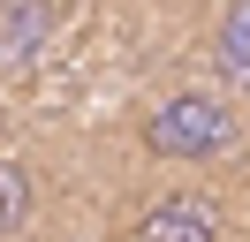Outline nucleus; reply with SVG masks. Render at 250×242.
<instances>
[{"instance_id":"nucleus-5","label":"nucleus","mask_w":250,"mask_h":242,"mask_svg":"<svg viewBox=\"0 0 250 242\" xmlns=\"http://www.w3.org/2000/svg\"><path fill=\"white\" fill-rule=\"evenodd\" d=\"M212 45H220V60H228V76H243V83H250V0H228V8H220Z\"/></svg>"},{"instance_id":"nucleus-1","label":"nucleus","mask_w":250,"mask_h":242,"mask_svg":"<svg viewBox=\"0 0 250 242\" xmlns=\"http://www.w3.org/2000/svg\"><path fill=\"white\" fill-rule=\"evenodd\" d=\"M137 136H144V151L167 159V166H220V159H235V151L250 144L243 114H235L220 91H197V83L159 91V99L144 106Z\"/></svg>"},{"instance_id":"nucleus-4","label":"nucleus","mask_w":250,"mask_h":242,"mask_svg":"<svg viewBox=\"0 0 250 242\" xmlns=\"http://www.w3.org/2000/svg\"><path fill=\"white\" fill-rule=\"evenodd\" d=\"M31 204H38V174H31L23 159H8V151H0V242H8V235H23Z\"/></svg>"},{"instance_id":"nucleus-2","label":"nucleus","mask_w":250,"mask_h":242,"mask_svg":"<svg viewBox=\"0 0 250 242\" xmlns=\"http://www.w3.org/2000/svg\"><path fill=\"white\" fill-rule=\"evenodd\" d=\"M137 242H220V212H212V197L174 189L137 220Z\"/></svg>"},{"instance_id":"nucleus-3","label":"nucleus","mask_w":250,"mask_h":242,"mask_svg":"<svg viewBox=\"0 0 250 242\" xmlns=\"http://www.w3.org/2000/svg\"><path fill=\"white\" fill-rule=\"evenodd\" d=\"M46 0H0V68H31L38 53H46Z\"/></svg>"}]
</instances>
